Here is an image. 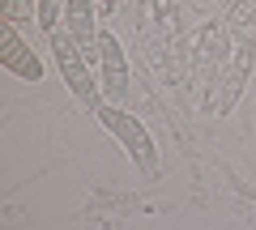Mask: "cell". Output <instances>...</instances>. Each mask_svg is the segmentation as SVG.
Instances as JSON below:
<instances>
[{"label": "cell", "mask_w": 256, "mask_h": 230, "mask_svg": "<svg viewBox=\"0 0 256 230\" xmlns=\"http://www.w3.org/2000/svg\"><path fill=\"white\" fill-rule=\"evenodd\" d=\"M94 120L120 141V149L132 158V166H137L141 175H158V145H154L150 128L137 120V115L120 111L116 102H98V107H94Z\"/></svg>", "instance_id": "6da1fadb"}, {"label": "cell", "mask_w": 256, "mask_h": 230, "mask_svg": "<svg viewBox=\"0 0 256 230\" xmlns=\"http://www.w3.org/2000/svg\"><path fill=\"white\" fill-rule=\"evenodd\" d=\"M47 43H52L56 68H60L64 85L73 90V98H77V102H86V107H98V102H102V85L94 81L90 64H86L82 43H77V38L68 34V30H52V34H47Z\"/></svg>", "instance_id": "7a4b0ae2"}, {"label": "cell", "mask_w": 256, "mask_h": 230, "mask_svg": "<svg viewBox=\"0 0 256 230\" xmlns=\"http://www.w3.org/2000/svg\"><path fill=\"white\" fill-rule=\"evenodd\" d=\"M98 68H102V77H98L102 102H120L128 94V55L111 30H98Z\"/></svg>", "instance_id": "3957f363"}, {"label": "cell", "mask_w": 256, "mask_h": 230, "mask_svg": "<svg viewBox=\"0 0 256 230\" xmlns=\"http://www.w3.org/2000/svg\"><path fill=\"white\" fill-rule=\"evenodd\" d=\"M0 64H4V73L22 77V81H43V60H38L34 47L18 34L13 21H4V30H0Z\"/></svg>", "instance_id": "277c9868"}, {"label": "cell", "mask_w": 256, "mask_h": 230, "mask_svg": "<svg viewBox=\"0 0 256 230\" xmlns=\"http://www.w3.org/2000/svg\"><path fill=\"white\" fill-rule=\"evenodd\" d=\"M64 17H68V26H64V30H68L77 43L98 51V26H94V17H98V0H68Z\"/></svg>", "instance_id": "5b68a950"}, {"label": "cell", "mask_w": 256, "mask_h": 230, "mask_svg": "<svg viewBox=\"0 0 256 230\" xmlns=\"http://www.w3.org/2000/svg\"><path fill=\"white\" fill-rule=\"evenodd\" d=\"M64 9H68V0H34V17H38V26H43L47 34H52V30H60Z\"/></svg>", "instance_id": "8992f818"}, {"label": "cell", "mask_w": 256, "mask_h": 230, "mask_svg": "<svg viewBox=\"0 0 256 230\" xmlns=\"http://www.w3.org/2000/svg\"><path fill=\"white\" fill-rule=\"evenodd\" d=\"M22 17H26V4H22V0H4V21H13V26H18Z\"/></svg>", "instance_id": "52a82bcc"}, {"label": "cell", "mask_w": 256, "mask_h": 230, "mask_svg": "<svg viewBox=\"0 0 256 230\" xmlns=\"http://www.w3.org/2000/svg\"><path fill=\"white\" fill-rule=\"evenodd\" d=\"M116 4H120V0H98V9H102V13H111Z\"/></svg>", "instance_id": "ba28073f"}]
</instances>
